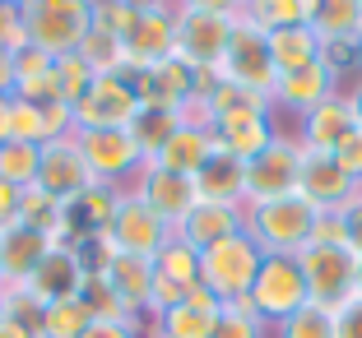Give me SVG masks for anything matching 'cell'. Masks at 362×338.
I'll use <instances>...</instances> for the list:
<instances>
[{
  "label": "cell",
  "instance_id": "cell-54",
  "mask_svg": "<svg viewBox=\"0 0 362 338\" xmlns=\"http://www.w3.org/2000/svg\"><path fill=\"white\" fill-rule=\"evenodd\" d=\"M353 292L362 296V260H358V278H353Z\"/></svg>",
  "mask_w": 362,
  "mask_h": 338
},
{
  "label": "cell",
  "instance_id": "cell-45",
  "mask_svg": "<svg viewBox=\"0 0 362 338\" xmlns=\"http://www.w3.org/2000/svg\"><path fill=\"white\" fill-rule=\"evenodd\" d=\"M79 338H144V334H139V320H93Z\"/></svg>",
  "mask_w": 362,
  "mask_h": 338
},
{
  "label": "cell",
  "instance_id": "cell-20",
  "mask_svg": "<svg viewBox=\"0 0 362 338\" xmlns=\"http://www.w3.org/2000/svg\"><path fill=\"white\" fill-rule=\"evenodd\" d=\"M98 274L107 278V287L126 301L130 315H149V301H153V260L144 255H121V251H107L103 269Z\"/></svg>",
  "mask_w": 362,
  "mask_h": 338
},
{
  "label": "cell",
  "instance_id": "cell-33",
  "mask_svg": "<svg viewBox=\"0 0 362 338\" xmlns=\"http://www.w3.org/2000/svg\"><path fill=\"white\" fill-rule=\"evenodd\" d=\"M274 338H334V306L307 301V306H298L288 320H279Z\"/></svg>",
  "mask_w": 362,
  "mask_h": 338
},
{
  "label": "cell",
  "instance_id": "cell-21",
  "mask_svg": "<svg viewBox=\"0 0 362 338\" xmlns=\"http://www.w3.org/2000/svg\"><path fill=\"white\" fill-rule=\"evenodd\" d=\"M52 251H56L52 236L33 232V227H23V222L5 227V232H0V278H5V287L28 283V278L37 274V265H42Z\"/></svg>",
  "mask_w": 362,
  "mask_h": 338
},
{
  "label": "cell",
  "instance_id": "cell-8",
  "mask_svg": "<svg viewBox=\"0 0 362 338\" xmlns=\"http://www.w3.org/2000/svg\"><path fill=\"white\" fill-rule=\"evenodd\" d=\"M302 153L307 148L288 135H274L256 158L246 162V209L251 204H269L284 195H298V171H302Z\"/></svg>",
  "mask_w": 362,
  "mask_h": 338
},
{
  "label": "cell",
  "instance_id": "cell-19",
  "mask_svg": "<svg viewBox=\"0 0 362 338\" xmlns=\"http://www.w3.org/2000/svg\"><path fill=\"white\" fill-rule=\"evenodd\" d=\"M218 310H223V301H218L209 287L195 283L191 292H186V301H177V306L153 315V338H209Z\"/></svg>",
  "mask_w": 362,
  "mask_h": 338
},
{
  "label": "cell",
  "instance_id": "cell-26",
  "mask_svg": "<svg viewBox=\"0 0 362 338\" xmlns=\"http://www.w3.org/2000/svg\"><path fill=\"white\" fill-rule=\"evenodd\" d=\"M195 191H200V200H209V204L246 209V162L218 148V153L195 171Z\"/></svg>",
  "mask_w": 362,
  "mask_h": 338
},
{
  "label": "cell",
  "instance_id": "cell-15",
  "mask_svg": "<svg viewBox=\"0 0 362 338\" xmlns=\"http://www.w3.org/2000/svg\"><path fill=\"white\" fill-rule=\"evenodd\" d=\"M130 84H135V93H139V102H144V107L186 111V102L200 93V74H195L186 61L168 56V61L149 65V70H135V74H130Z\"/></svg>",
  "mask_w": 362,
  "mask_h": 338
},
{
  "label": "cell",
  "instance_id": "cell-12",
  "mask_svg": "<svg viewBox=\"0 0 362 338\" xmlns=\"http://www.w3.org/2000/svg\"><path fill=\"white\" fill-rule=\"evenodd\" d=\"M298 265H302V278H307V296L320 301V306H339L344 296L353 292L358 255L349 246H302Z\"/></svg>",
  "mask_w": 362,
  "mask_h": 338
},
{
  "label": "cell",
  "instance_id": "cell-49",
  "mask_svg": "<svg viewBox=\"0 0 362 338\" xmlns=\"http://www.w3.org/2000/svg\"><path fill=\"white\" fill-rule=\"evenodd\" d=\"M0 338H37V329H33L28 320H19V315H5L0 320Z\"/></svg>",
  "mask_w": 362,
  "mask_h": 338
},
{
  "label": "cell",
  "instance_id": "cell-22",
  "mask_svg": "<svg viewBox=\"0 0 362 338\" xmlns=\"http://www.w3.org/2000/svg\"><path fill=\"white\" fill-rule=\"evenodd\" d=\"M84 278H88L84 251H79V246H56V251L47 255L42 265H37V274H33L23 287H28L37 301H56V296H79Z\"/></svg>",
  "mask_w": 362,
  "mask_h": 338
},
{
  "label": "cell",
  "instance_id": "cell-28",
  "mask_svg": "<svg viewBox=\"0 0 362 338\" xmlns=\"http://www.w3.org/2000/svg\"><path fill=\"white\" fill-rule=\"evenodd\" d=\"M14 97L23 102H56V61L37 47L14 56Z\"/></svg>",
  "mask_w": 362,
  "mask_h": 338
},
{
  "label": "cell",
  "instance_id": "cell-55",
  "mask_svg": "<svg viewBox=\"0 0 362 338\" xmlns=\"http://www.w3.org/2000/svg\"><path fill=\"white\" fill-rule=\"evenodd\" d=\"M358 200H362V186H358Z\"/></svg>",
  "mask_w": 362,
  "mask_h": 338
},
{
  "label": "cell",
  "instance_id": "cell-40",
  "mask_svg": "<svg viewBox=\"0 0 362 338\" xmlns=\"http://www.w3.org/2000/svg\"><path fill=\"white\" fill-rule=\"evenodd\" d=\"M265 334H269L265 320H260L251 306H242V301H237V306H223V310H218L209 338H265Z\"/></svg>",
  "mask_w": 362,
  "mask_h": 338
},
{
  "label": "cell",
  "instance_id": "cell-48",
  "mask_svg": "<svg viewBox=\"0 0 362 338\" xmlns=\"http://www.w3.org/2000/svg\"><path fill=\"white\" fill-rule=\"evenodd\" d=\"M19 200H23V191H14V186H5V181H0V232L19 222Z\"/></svg>",
  "mask_w": 362,
  "mask_h": 338
},
{
  "label": "cell",
  "instance_id": "cell-57",
  "mask_svg": "<svg viewBox=\"0 0 362 338\" xmlns=\"http://www.w3.org/2000/svg\"><path fill=\"white\" fill-rule=\"evenodd\" d=\"M0 283H5V278H0Z\"/></svg>",
  "mask_w": 362,
  "mask_h": 338
},
{
  "label": "cell",
  "instance_id": "cell-39",
  "mask_svg": "<svg viewBox=\"0 0 362 338\" xmlns=\"http://www.w3.org/2000/svg\"><path fill=\"white\" fill-rule=\"evenodd\" d=\"M10 139H23V144H47V102H23V97H10Z\"/></svg>",
  "mask_w": 362,
  "mask_h": 338
},
{
  "label": "cell",
  "instance_id": "cell-46",
  "mask_svg": "<svg viewBox=\"0 0 362 338\" xmlns=\"http://www.w3.org/2000/svg\"><path fill=\"white\" fill-rule=\"evenodd\" d=\"M181 10H204V14H228V19H237V14H246V5L251 0H177Z\"/></svg>",
  "mask_w": 362,
  "mask_h": 338
},
{
  "label": "cell",
  "instance_id": "cell-38",
  "mask_svg": "<svg viewBox=\"0 0 362 338\" xmlns=\"http://www.w3.org/2000/svg\"><path fill=\"white\" fill-rule=\"evenodd\" d=\"M93 79H98V74L88 70V61H84L79 52H75V56H61V61H56V97H61L65 107H75L79 97L88 93V84H93Z\"/></svg>",
  "mask_w": 362,
  "mask_h": 338
},
{
  "label": "cell",
  "instance_id": "cell-35",
  "mask_svg": "<svg viewBox=\"0 0 362 338\" xmlns=\"http://www.w3.org/2000/svg\"><path fill=\"white\" fill-rule=\"evenodd\" d=\"M320 0H251L246 10L256 14L265 28H288V23H311Z\"/></svg>",
  "mask_w": 362,
  "mask_h": 338
},
{
  "label": "cell",
  "instance_id": "cell-4",
  "mask_svg": "<svg viewBox=\"0 0 362 338\" xmlns=\"http://www.w3.org/2000/svg\"><path fill=\"white\" fill-rule=\"evenodd\" d=\"M218 79H233V84L251 88V93H260V97L274 93L279 70H274L269 47H265V23H260L251 10L237 14L233 42H228V56H223V65H218Z\"/></svg>",
  "mask_w": 362,
  "mask_h": 338
},
{
  "label": "cell",
  "instance_id": "cell-25",
  "mask_svg": "<svg viewBox=\"0 0 362 338\" xmlns=\"http://www.w3.org/2000/svg\"><path fill=\"white\" fill-rule=\"evenodd\" d=\"M237 232H246L242 209H228V204H209V200H200L191 213H186V222H181L172 236H181V241L195 246V251H209V246H218L223 236H237Z\"/></svg>",
  "mask_w": 362,
  "mask_h": 338
},
{
  "label": "cell",
  "instance_id": "cell-37",
  "mask_svg": "<svg viewBox=\"0 0 362 338\" xmlns=\"http://www.w3.org/2000/svg\"><path fill=\"white\" fill-rule=\"evenodd\" d=\"M135 19H139V0H93V28L117 37V42L130 37Z\"/></svg>",
  "mask_w": 362,
  "mask_h": 338
},
{
  "label": "cell",
  "instance_id": "cell-3",
  "mask_svg": "<svg viewBox=\"0 0 362 338\" xmlns=\"http://www.w3.org/2000/svg\"><path fill=\"white\" fill-rule=\"evenodd\" d=\"M260 265H265V251H260L246 232L223 236L218 246L200 251V287H209L223 306H237V301H246Z\"/></svg>",
  "mask_w": 362,
  "mask_h": 338
},
{
  "label": "cell",
  "instance_id": "cell-11",
  "mask_svg": "<svg viewBox=\"0 0 362 338\" xmlns=\"http://www.w3.org/2000/svg\"><path fill=\"white\" fill-rule=\"evenodd\" d=\"M177 56V0H139V19L126 37L130 74Z\"/></svg>",
  "mask_w": 362,
  "mask_h": 338
},
{
  "label": "cell",
  "instance_id": "cell-7",
  "mask_svg": "<svg viewBox=\"0 0 362 338\" xmlns=\"http://www.w3.org/2000/svg\"><path fill=\"white\" fill-rule=\"evenodd\" d=\"M307 278H302V265L298 255H265V265H260L256 283L246 292L242 306H251L265 325H279L288 320L298 306H307Z\"/></svg>",
  "mask_w": 362,
  "mask_h": 338
},
{
  "label": "cell",
  "instance_id": "cell-16",
  "mask_svg": "<svg viewBox=\"0 0 362 338\" xmlns=\"http://www.w3.org/2000/svg\"><path fill=\"white\" fill-rule=\"evenodd\" d=\"M130 191L139 195V200L149 204L153 213H158L163 222H168L172 232H177L181 222H186V213L200 204V191H195L191 176H177V171H163V167H149L144 162V171L135 176V186Z\"/></svg>",
  "mask_w": 362,
  "mask_h": 338
},
{
  "label": "cell",
  "instance_id": "cell-30",
  "mask_svg": "<svg viewBox=\"0 0 362 338\" xmlns=\"http://www.w3.org/2000/svg\"><path fill=\"white\" fill-rule=\"evenodd\" d=\"M37 167H42V144H23V139H5L0 144V181L14 191H33L37 186Z\"/></svg>",
  "mask_w": 362,
  "mask_h": 338
},
{
  "label": "cell",
  "instance_id": "cell-24",
  "mask_svg": "<svg viewBox=\"0 0 362 338\" xmlns=\"http://www.w3.org/2000/svg\"><path fill=\"white\" fill-rule=\"evenodd\" d=\"M311 28H316L325 56L358 52V42H362V5L358 0H320L316 14H311Z\"/></svg>",
  "mask_w": 362,
  "mask_h": 338
},
{
  "label": "cell",
  "instance_id": "cell-23",
  "mask_svg": "<svg viewBox=\"0 0 362 338\" xmlns=\"http://www.w3.org/2000/svg\"><path fill=\"white\" fill-rule=\"evenodd\" d=\"M353 130H358V126H353L349 97H344V93H330L325 102L316 107V111H307V116H302L298 144L307 148V153H334V148H339Z\"/></svg>",
  "mask_w": 362,
  "mask_h": 338
},
{
  "label": "cell",
  "instance_id": "cell-10",
  "mask_svg": "<svg viewBox=\"0 0 362 338\" xmlns=\"http://www.w3.org/2000/svg\"><path fill=\"white\" fill-rule=\"evenodd\" d=\"M233 23L228 14H204V10H181L177 5V61H186L195 74H218L233 42Z\"/></svg>",
  "mask_w": 362,
  "mask_h": 338
},
{
  "label": "cell",
  "instance_id": "cell-9",
  "mask_svg": "<svg viewBox=\"0 0 362 338\" xmlns=\"http://www.w3.org/2000/svg\"><path fill=\"white\" fill-rule=\"evenodd\" d=\"M139 107L144 102H139L130 74H98L70 111H75V130H130Z\"/></svg>",
  "mask_w": 362,
  "mask_h": 338
},
{
  "label": "cell",
  "instance_id": "cell-5",
  "mask_svg": "<svg viewBox=\"0 0 362 338\" xmlns=\"http://www.w3.org/2000/svg\"><path fill=\"white\" fill-rule=\"evenodd\" d=\"M75 148H79V158L88 162L98 186L130 191L135 176L144 171V153H139L130 130H75Z\"/></svg>",
  "mask_w": 362,
  "mask_h": 338
},
{
  "label": "cell",
  "instance_id": "cell-36",
  "mask_svg": "<svg viewBox=\"0 0 362 338\" xmlns=\"http://www.w3.org/2000/svg\"><path fill=\"white\" fill-rule=\"evenodd\" d=\"M79 296H84V306H88V315H93V320H135V315L126 310V301H121V296L107 287V278L98 274V269H88Z\"/></svg>",
  "mask_w": 362,
  "mask_h": 338
},
{
  "label": "cell",
  "instance_id": "cell-34",
  "mask_svg": "<svg viewBox=\"0 0 362 338\" xmlns=\"http://www.w3.org/2000/svg\"><path fill=\"white\" fill-rule=\"evenodd\" d=\"M177 126H181V111H168V107H139V116H135V126H130V135H135L144 162L158 153L163 139H168Z\"/></svg>",
  "mask_w": 362,
  "mask_h": 338
},
{
  "label": "cell",
  "instance_id": "cell-18",
  "mask_svg": "<svg viewBox=\"0 0 362 338\" xmlns=\"http://www.w3.org/2000/svg\"><path fill=\"white\" fill-rule=\"evenodd\" d=\"M334 84H339V70H334L330 61H316V65H307V70L279 74V84H274V93H269V102L284 107V111L307 116V111H316V107L325 102L330 93H339Z\"/></svg>",
  "mask_w": 362,
  "mask_h": 338
},
{
  "label": "cell",
  "instance_id": "cell-58",
  "mask_svg": "<svg viewBox=\"0 0 362 338\" xmlns=\"http://www.w3.org/2000/svg\"><path fill=\"white\" fill-rule=\"evenodd\" d=\"M358 5H362V0H358Z\"/></svg>",
  "mask_w": 362,
  "mask_h": 338
},
{
  "label": "cell",
  "instance_id": "cell-6",
  "mask_svg": "<svg viewBox=\"0 0 362 338\" xmlns=\"http://www.w3.org/2000/svg\"><path fill=\"white\" fill-rule=\"evenodd\" d=\"M168 236H172V227L149 209V204L139 200L135 191H121L117 195V209H112V222L98 232V241H103L107 251L144 255V260H153V255L168 246Z\"/></svg>",
  "mask_w": 362,
  "mask_h": 338
},
{
  "label": "cell",
  "instance_id": "cell-17",
  "mask_svg": "<svg viewBox=\"0 0 362 338\" xmlns=\"http://www.w3.org/2000/svg\"><path fill=\"white\" fill-rule=\"evenodd\" d=\"M214 153H218L214 130L204 126V121H186V116H181V126L163 139V148L149 158V167H163V171H177V176H191L195 181V171H200Z\"/></svg>",
  "mask_w": 362,
  "mask_h": 338
},
{
  "label": "cell",
  "instance_id": "cell-29",
  "mask_svg": "<svg viewBox=\"0 0 362 338\" xmlns=\"http://www.w3.org/2000/svg\"><path fill=\"white\" fill-rule=\"evenodd\" d=\"M88 325H93V315H88L84 296H56L37 315V338H79Z\"/></svg>",
  "mask_w": 362,
  "mask_h": 338
},
{
  "label": "cell",
  "instance_id": "cell-42",
  "mask_svg": "<svg viewBox=\"0 0 362 338\" xmlns=\"http://www.w3.org/2000/svg\"><path fill=\"white\" fill-rule=\"evenodd\" d=\"M334 338H362V296L349 292L334 306Z\"/></svg>",
  "mask_w": 362,
  "mask_h": 338
},
{
  "label": "cell",
  "instance_id": "cell-14",
  "mask_svg": "<svg viewBox=\"0 0 362 338\" xmlns=\"http://www.w3.org/2000/svg\"><path fill=\"white\" fill-rule=\"evenodd\" d=\"M298 195L320 213H344L353 200H358V181L344 176V167L330 158V153H302Z\"/></svg>",
  "mask_w": 362,
  "mask_h": 338
},
{
  "label": "cell",
  "instance_id": "cell-2",
  "mask_svg": "<svg viewBox=\"0 0 362 338\" xmlns=\"http://www.w3.org/2000/svg\"><path fill=\"white\" fill-rule=\"evenodd\" d=\"M242 218H246V236L265 255H298L311 241V227H316L320 209H311L302 195H284V200L242 209Z\"/></svg>",
  "mask_w": 362,
  "mask_h": 338
},
{
  "label": "cell",
  "instance_id": "cell-31",
  "mask_svg": "<svg viewBox=\"0 0 362 338\" xmlns=\"http://www.w3.org/2000/svg\"><path fill=\"white\" fill-rule=\"evenodd\" d=\"M153 274H158V278H172V283H181L186 292H191V287L200 283V251H195V246H186L181 236H168V246L153 255Z\"/></svg>",
  "mask_w": 362,
  "mask_h": 338
},
{
  "label": "cell",
  "instance_id": "cell-51",
  "mask_svg": "<svg viewBox=\"0 0 362 338\" xmlns=\"http://www.w3.org/2000/svg\"><path fill=\"white\" fill-rule=\"evenodd\" d=\"M344 97H349V111H353V126H358V130H362V74H358V84H353V88H349V93H344Z\"/></svg>",
  "mask_w": 362,
  "mask_h": 338
},
{
  "label": "cell",
  "instance_id": "cell-50",
  "mask_svg": "<svg viewBox=\"0 0 362 338\" xmlns=\"http://www.w3.org/2000/svg\"><path fill=\"white\" fill-rule=\"evenodd\" d=\"M0 97H14V56L0 52Z\"/></svg>",
  "mask_w": 362,
  "mask_h": 338
},
{
  "label": "cell",
  "instance_id": "cell-47",
  "mask_svg": "<svg viewBox=\"0 0 362 338\" xmlns=\"http://www.w3.org/2000/svg\"><path fill=\"white\" fill-rule=\"evenodd\" d=\"M339 218H344V236H349V251L362 260V200H353L349 209L339 213Z\"/></svg>",
  "mask_w": 362,
  "mask_h": 338
},
{
  "label": "cell",
  "instance_id": "cell-32",
  "mask_svg": "<svg viewBox=\"0 0 362 338\" xmlns=\"http://www.w3.org/2000/svg\"><path fill=\"white\" fill-rule=\"evenodd\" d=\"M117 186H88L75 204H70V222L84 227V236H98L112 222V209H117Z\"/></svg>",
  "mask_w": 362,
  "mask_h": 338
},
{
  "label": "cell",
  "instance_id": "cell-56",
  "mask_svg": "<svg viewBox=\"0 0 362 338\" xmlns=\"http://www.w3.org/2000/svg\"><path fill=\"white\" fill-rule=\"evenodd\" d=\"M358 56H362V42H358Z\"/></svg>",
  "mask_w": 362,
  "mask_h": 338
},
{
  "label": "cell",
  "instance_id": "cell-44",
  "mask_svg": "<svg viewBox=\"0 0 362 338\" xmlns=\"http://www.w3.org/2000/svg\"><path fill=\"white\" fill-rule=\"evenodd\" d=\"M307 246H349V236H344V218L339 213H320L316 227H311V241Z\"/></svg>",
  "mask_w": 362,
  "mask_h": 338
},
{
  "label": "cell",
  "instance_id": "cell-41",
  "mask_svg": "<svg viewBox=\"0 0 362 338\" xmlns=\"http://www.w3.org/2000/svg\"><path fill=\"white\" fill-rule=\"evenodd\" d=\"M28 47V32H23V10L19 0H0V52L19 56Z\"/></svg>",
  "mask_w": 362,
  "mask_h": 338
},
{
  "label": "cell",
  "instance_id": "cell-52",
  "mask_svg": "<svg viewBox=\"0 0 362 338\" xmlns=\"http://www.w3.org/2000/svg\"><path fill=\"white\" fill-rule=\"evenodd\" d=\"M10 139V97H0V144Z\"/></svg>",
  "mask_w": 362,
  "mask_h": 338
},
{
  "label": "cell",
  "instance_id": "cell-53",
  "mask_svg": "<svg viewBox=\"0 0 362 338\" xmlns=\"http://www.w3.org/2000/svg\"><path fill=\"white\" fill-rule=\"evenodd\" d=\"M5 315H10V287L0 283V320H5Z\"/></svg>",
  "mask_w": 362,
  "mask_h": 338
},
{
  "label": "cell",
  "instance_id": "cell-27",
  "mask_svg": "<svg viewBox=\"0 0 362 338\" xmlns=\"http://www.w3.org/2000/svg\"><path fill=\"white\" fill-rule=\"evenodd\" d=\"M265 47H269V61H274L279 74H288V70H307V65L325 61V47H320V37H316V28H311V23L265 28Z\"/></svg>",
  "mask_w": 362,
  "mask_h": 338
},
{
  "label": "cell",
  "instance_id": "cell-13",
  "mask_svg": "<svg viewBox=\"0 0 362 338\" xmlns=\"http://www.w3.org/2000/svg\"><path fill=\"white\" fill-rule=\"evenodd\" d=\"M88 186H98L93 171H88V162L79 158V148H75V135H65V139H52V144H42V167H37V191L52 195L56 204H70L79 200V195L88 191Z\"/></svg>",
  "mask_w": 362,
  "mask_h": 338
},
{
  "label": "cell",
  "instance_id": "cell-43",
  "mask_svg": "<svg viewBox=\"0 0 362 338\" xmlns=\"http://www.w3.org/2000/svg\"><path fill=\"white\" fill-rule=\"evenodd\" d=\"M330 158L344 167V176H349V181H358V186H362V130H353V135H349V139H344V144L330 153Z\"/></svg>",
  "mask_w": 362,
  "mask_h": 338
},
{
  "label": "cell",
  "instance_id": "cell-1",
  "mask_svg": "<svg viewBox=\"0 0 362 338\" xmlns=\"http://www.w3.org/2000/svg\"><path fill=\"white\" fill-rule=\"evenodd\" d=\"M28 47L47 52L52 61L75 56L93 32V0H19Z\"/></svg>",
  "mask_w": 362,
  "mask_h": 338
}]
</instances>
